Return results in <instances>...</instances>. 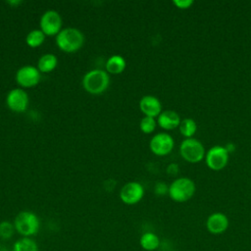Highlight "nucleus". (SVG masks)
<instances>
[{
  "instance_id": "nucleus-26",
  "label": "nucleus",
  "mask_w": 251,
  "mask_h": 251,
  "mask_svg": "<svg viewBox=\"0 0 251 251\" xmlns=\"http://www.w3.org/2000/svg\"><path fill=\"white\" fill-rule=\"evenodd\" d=\"M8 3H9L10 5L14 6V5H19V4H21V1H8Z\"/></svg>"
},
{
  "instance_id": "nucleus-11",
  "label": "nucleus",
  "mask_w": 251,
  "mask_h": 251,
  "mask_svg": "<svg viewBox=\"0 0 251 251\" xmlns=\"http://www.w3.org/2000/svg\"><path fill=\"white\" fill-rule=\"evenodd\" d=\"M8 107L17 113H23L26 110L28 105V96L24 89H12L6 98Z\"/></svg>"
},
{
  "instance_id": "nucleus-3",
  "label": "nucleus",
  "mask_w": 251,
  "mask_h": 251,
  "mask_svg": "<svg viewBox=\"0 0 251 251\" xmlns=\"http://www.w3.org/2000/svg\"><path fill=\"white\" fill-rule=\"evenodd\" d=\"M196 185L189 177H178L169 185V196L176 202H186L194 195Z\"/></svg>"
},
{
  "instance_id": "nucleus-1",
  "label": "nucleus",
  "mask_w": 251,
  "mask_h": 251,
  "mask_svg": "<svg viewBox=\"0 0 251 251\" xmlns=\"http://www.w3.org/2000/svg\"><path fill=\"white\" fill-rule=\"evenodd\" d=\"M14 226L16 231L22 235V237H31L38 233L40 221L33 212L22 211L16 216Z\"/></svg>"
},
{
  "instance_id": "nucleus-2",
  "label": "nucleus",
  "mask_w": 251,
  "mask_h": 251,
  "mask_svg": "<svg viewBox=\"0 0 251 251\" xmlns=\"http://www.w3.org/2000/svg\"><path fill=\"white\" fill-rule=\"evenodd\" d=\"M84 36L82 32L75 27L62 29L56 37L57 46L64 52L72 53L80 49L83 45Z\"/></svg>"
},
{
  "instance_id": "nucleus-25",
  "label": "nucleus",
  "mask_w": 251,
  "mask_h": 251,
  "mask_svg": "<svg viewBox=\"0 0 251 251\" xmlns=\"http://www.w3.org/2000/svg\"><path fill=\"white\" fill-rule=\"evenodd\" d=\"M178 170H179V168H178L177 164H176V163H172L167 167V173L170 176H176L178 173Z\"/></svg>"
},
{
  "instance_id": "nucleus-14",
  "label": "nucleus",
  "mask_w": 251,
  "mask_h": 251,
  "mask_svg": "<svg viewBox=\"0 0 251 251\" xmlns=\"http://www.w3.org/2000/svg\"><path fill=\"white\" fill-rule=\"evenodd\" d=\"M181 120L179 115L174 110L162 111L158 116L157 124L166 130H171L178 127Z\"/></svg>"
},
{
  "instance_id": "nucleus-20",
  "label": "nucleus",
  "mask_w": 251,
  "mask_h": 251,
  "mask_svg": "<svg viewBox=\"0 0 251 251\" xmlns=\"http://www.w3.org/2000/svg\"><path fill=\"white\" fill-rule=\"evenodd\" d=\"M44 39H45V34L42 32L41 29H32L26 35L25 41L28 46L35 48L40 46L44 42Z\"/></svg>"
},
{
  "instance_id": "nucleus-5",
  "label": "nucleus",
  "mask_w": 251,
  "mask_h": 251,
  "mask_svg": "<svg viewBox=\"0 0 251 251\" xmlns=\"http://www.w3.org/2000/svg\"><path fill=\"white\" fill-rule=\"evenodd\" d=\"M179 153L188 163H199L205 158L206 151L202 142L196 138H185L179 145Z\"/></svg>"
},
{
  "instance_id": "nucleus-24",
  "label": "nucleus",
  "mask_w": 251,
  "mask_h": 251,
  "mask_svg": "<svg viewBox=\"0 0 251 251\" xmlns=\"http://www.w3.org/2000/svg\"><path fill=\"white\" fill-rule=\"evenodd\" d=\"M174 5L181 10H185L190 8L193 5V1L192 0H174L173 1Z\"/></svg>"
},
{
  "instance_id": "nucleus-12",
  "label": "nucleus",
  "mask_w": 251,
  "mask_h": 251,
  "mask_svg": "<svg viewBox=\"0 0 251 251\" xmlns=\"http://www.w3.org/2000/svg\"><path fill=\"white\" fill-rule=\"evenodd\" d=\"M229 226L228 218L226 214L221 212H215L211 214L206 220L207 230L212 234L224 233Z\"/></svg>"
},
{
  "instance_id": "nucleus-16",
  "label": "nucleus",
  "mask_w": 251,
  "mask_h": 251,
  "mask_svg": "<svg viewBox=\"0 0 251 251\" xmlns=\"http://www.w3.org/2000/svg\"><path fill=\"white\" fill-rule=\"evenodd\" d=\"M126 60L121 55H113L106 62L107 73L118 75L125 71Z\"/></svg>"
},
{
  "instance_id": "nucleus-17",
  "label": "nucleus",
  "mask_w": 251,
  "mask_h": 251,
  "mask_svg": "<svg viewBox=\"0 0 251 251\" xmlns=\"http://www.w3.org/2000/svg\"><path fill=\"white\" fill-rule=\"evenodd\" d=\"M12 251H39V246L31 237H21L14 242Z\"/></svg>"
},
{
  "instance_id": "nucleus-10",
  "label": "nucleus",
  "mask_w": 251,
  "mask_h": 251,
  "mask_svg": "<svg viewBox=\"0 0 251 251\" xmlns=\"http://www.w3.org/2000/svg\"><path fill=\"white\" fill-rule=\"evenodd\" d=\"M16 80L23 87L35 86L40 80V72L33 66L22 67L16 74Z\"/></svg>"
},
{
  "instance_id": "nucleus-7",
  "label": "nucleus",
  "mask_w": 251,
  "mask_h": 251,
  "mask_svg": "<svg viewBox=\"0 0 251 251\" xmlns=\"http://www.w3.org/2000/svg\"><path fill=\"white\" fill-rule=\"evenodd\" d=\"M175 146L174 138L171 134L166 132H159L155 134L149 143L150 150L157 156H165L172 152Z\"/></svg>"
},
{
  "instance_id": "nucleus-13",
  "label": "nucleus",
  "mask_w": 251,
  "mask_h": 251,
  "mask_svg": "<svg viewBox=\"0 0 251 251\" xmlns=\"http://www.w3.org/2000/svg\"><path fill=\"white\" fill-rule=\"evenodd\" d=\"M140 111L147 117L156 118L162 112V104L160 100L152 95H145L139 101Z\"/></svg>"
},
{
  "instance_id": "nucleus-23",
  "label": "nucleus",
  "mask_w": 251,
  "mask_h": 251,
  "mask_svg": "<svg viewBox=\"0 0 251 251\" xmlns=\"http://www.w3.org/2000/svg\"><path fill=\"white\" fill-rule=\"evenodd\" d=\"M154 192L156 195L163 196L165 194H169V186L164 182H157L154 186Z\"/></svg>"
},
{
  "instance_id": "nucleus-18",
  "label": "nucleus",
  "mask_w": 251,
  "mask_h": 251,
  "mask_svg": "<svg viewBox=\"0 0 251 251\" xmlns=\"http://www.w3.org/2000/svg\"><path fill=\"white\" fill-rule=\"evenodd\" d=\"M57 63H58V60L54 54H50V53L44 54L38 60V63H37L38 68L37 69L39 72L47 74V73L52 72L56 68Z\"/></svg>"
},
{
  "instance_id": "nucleus-4",
  "label": "nucleus",
  "mask_w": 251,
  "mask_h": 251,
  "mask_svg": "<svg viewBox=\"0 0 251 251\" xmlns=\"http://www.w3.org/2000/svg\"><path fill=\"white\" fill-rule=\"evenodd\" d=\"M110 83L107 72L103 70H92L86 73L82 78L83 88L90 94H100L104 92Z\"/></svg>"
},
{
  "instance_id": "nucleus-15",
  "label": "nucleus",
  "mask_w": 251,
  "mask_h": 251,
  "mask_svg": "<svg viewBox=\"0 0 251 251\" xmlns=\"http://www.w3.org/2000/svg\"><path fill=\"white\" fill-rule=\"evenodd\" d=\"M139 244L145 251H155L160 246V238L156 233L152 231H146L141 234L139 238Z\"/></svg>"
},
{
  "instance_id": "nucleus-6",
  "label": "nucleus",
  "mask_w": 251,
  "mask_h": 251,
  "mask_svg": "<svg viewBox=\"0 0 251 251\" xmlns=\"http://www.w3.org/2000/svg\"><path fill=\"white\" fill-rule=\"evenodd\" d=\"M229 153L225 146L215 145L211 147L205 155L206 165L212 171H221L228 163Z\"/></svg>"
},
{
  "instance_id": "nucleus-8",
  "label": "nucleus",
  "mask_w": 251,
  "mask_h": 251,
  "mask_svg": "<svg viewBox=\"0 0 251 251\" xmlns=\"http://www.w3.org/2000/svg\"><path fill=\"white\" fill-rule=\"evenodd\" d=\"M62 19L58 12L47 11L40 19V29L45 35H55L61 31Z\"/></svg>"
},
{
  "instance_id": "nucleus-19",
  "label": "nucleus",
  "mask_w": 251,
  "mask_h": 251,
  "mask_svg": "<svg viewBox=\"0 0 251 251\" xmlns=\"http://www.w3.org/2000/svg\"><path fill=\"white\" fill-rule=\"evenodd\" d=\"M178 128H179L180 133L185 138H191L197 130V124L193 119L185 118V119L181 120V122L178 126Z\"/></svg>"
},
{
  "instance_id": "nucleus-22",
  "label": "nucleus",
  "mask_w": 251,
  "mask_h": 251,
  "mask_svg": "<svg viewBox=\"0 0 251 251\" xmlns=\"http://www.w3.org/2000/svg\"><path fill=\"white\" fill-rule=\"evenodd\" d=\"M156 126H157V122H156L155 118L147 117V116H144L141 119L140 124H139V127H140L141 131L146 134L153 132L156 128Z\"/></svg>"
},
{
  "instance_id": "nucleus-9",
  "label": "nucleus",
  "mask_w": 251,
  "mask_h": 251,
  "mask_svg": "<svg viewBox=\"0 0 251 251\" xmlns=\"http://www.w3.org/2000/svg\"><path fill=\"white\" fill-rule=\"evenodd\" d=\"M143 195L144 188L137 181H130L126 183L120 191L121 200L127 205H134L138 203L143 198Z\"/></svg>"
},
{
  "instance_id": "nucleus-21",
  "label": "nucleus",
  "mask_w": 251,
  "mask_h": 251,
  "mask_svg": "<svg viewBox=\"0 0 251 251\" xmlns=\"http://www.w3.org/2000/svg\"><path fill=\"white\" fill-rule=\"evenodd\" d=\"M16 231L14 224L9 221H2L0 223V238L2 240H9Z\"/></svg>"
}]
</instances>
